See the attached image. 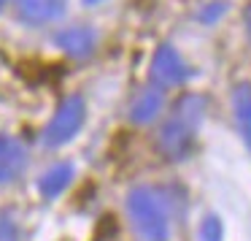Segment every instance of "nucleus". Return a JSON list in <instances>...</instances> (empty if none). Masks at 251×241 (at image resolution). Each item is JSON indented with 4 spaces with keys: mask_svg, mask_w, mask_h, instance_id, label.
<instances>
[{
    "mask_svg": "<svg viewBox=\"0 0 251 241\" xmlns=\"http://www.w3.org/2000/svg\"><path fill=\"white\" fill-rule=\"evenodd\" d=\"M30 157L27 149L11 136H0V190L11 181H17L25 174Z\"/></svg>",
    "mask_w": 251,
    "mask_h": 241,
    "instance_id": "39448f33",
    "label": "nucleus"
},
{
    "mask_svg": "<svg viewBox=\"0 0 251 241\" xmlns=\"http://www.w3.org/2000/svg\"><path fill=\"white\" fill-rule=\"evenodd\" d=\"M232 117L246 149L251 152V84L249 82H240L232 87Z\"/></svg>",
    "mask_w": 251,
    "mask_h": 241,
    "instance_id": "0eeeda50",
    "label": "nucleus"
},
{
    "mask_svg": "<svg viewBox=\"0 0 251 241\" xmlns=\"http://www.w3.org/2000/svg\"><path fill=\"white\" fill-rule=\"evenodd\" d=\"M192 76V68L181 57V52L170 44H162L151 57V79L162 87H178Z\"/></svg>",
    "mask_w": 251,
    "mask_h": 241,
    "instance_id": "20e7f679",
    "label": "nucleus"
},
{
    "mask_svg": "<svg viewBox=\"0 0 251 241\" xmlns=\"http://www.w3.org/2000/svg\"><path fill=\"white\" fill-rule=\"evenodd\" d=\"M224 239V228H222V219L216 214H208L200 225V241H222Z\"/></svg>",
    "mask_w": 251,
    "mask_h": 241,
    "instance_id": "9b49d317",
    "label": "nucleus"
},
{
    "mask_svg": "<svg viewBox=\"0 0 251 241\" xmlns=\"http://www.w3.org/2000/svg\"><path fill=\"white\" fill-rule=\"evenodd\" d=\"M87 3H98V0H87Z\"/></svg>",
    "mask_w": 251,
    "mask_h": 241,
    "instance_id": "4468645a",
    "label": "nucleus"
},
{
    "mask_svg": "<svg viewBox=\"0 0 251 241\" xmlns=\"http://www.w3.org/2000/svg\"><path fill=\"white\" fill-rule=\"evenodd\" d=\"M0 241H25L19 225L11 217H6V214L0 217Z\"/></svg>",
    "mask_w": 251,
    "mask_h": 241,
    "instance_id": "f8f14e48",
    "label": "nucleus"
},
{
    "mask_svg": "<svg viewBox=\"0 0 251 241\" xmlns=\"http://www.w3.org/2000/svg\"><path fill=\"white\" fill-rule=\"evenodd\" d=\"M54 44L60 49H65L71 57H89L95 52V44H98V35L89 28H68L62 33L54 35Z\"/></svg>",
    "mask_w": 251,
    "mask_h": 241,
    "instance_id": "6e6552de",
    "label": "nucleus"
},
{
    "mask_svg": "<svg viewBox=\"0 0 251 241\" xmlns=\"http://www.w3.org/2000/svg\"><path fill=\"white\" fill-rule=\"evenodd\" d=\"M6 3H8V0H0V11H3V6H6Z\"/></svg>",
    "mask_w": 251,
    "mask_h": 241,
    "instance_id": "ddd939ff",
    "label": "nucleus"
},
{
    "mask_svg": "<svg viewBox=\"0 0 251 241\" xmlns=\"http://www.w3.org/2000/svg\"><path fill=\"white\" fill-rule=\"evenodd\" d=\"M162 106H165L162 90H159V87H146L135 100H132V106H130V120L135 122V125H149V122H154V120L159 117Z\"/></svg>",
    "mask_w": 251,
    "mask_h": 241,
    "instance_id": "1a4fd4ad",
    "label": "nucleus"
},
{
    "mask_svg": "<svg viewBox=\"0 0 251 241\" xmlns=\"http://www.w3.org/2000/svg\"><path fill=\"white\" fill-rule=\"evenodd\" d=\"M84 117H87V103L81 95H68L60 103V109L54 111V117L49 120V125L44 127V147L57 149L62 144H68L71 138H76V133L81 130Z\"/></svg>",
    "mask_w": 251,
    "mask_h": 241,
    "instance_id": "7ed1b4c3",
    "label": "nucleus"
},
{
    "mask_svg": "<svg viewBox=\"0 0 251 241\" xmlns=\"http://www.w3.org/2000/svg\"><path fill=\"white\" fill-rule=\"evenodd\" d=\"M68 0H19L17 17L25 25H46L65 11Z\"/></svg>",
    "mask_w": 251,
    "mask_h": 241,
    "instance_id": "423d86ee",
    "label": "nucleus"
},
{
    "mask_svg": "<svg viewBox=\"0 0 251 241\" xmlns=\"http://www.w3.org/2000/svg\"><path fill=\"white\" fill-rule=\"evenodd\" d=\"M73 176H76V168H73L71 163H57V165H51V168L38 179V192H41L44 198H57L60 192L68 190V184L73 181Z\"/></svg>",
    "mask_w": 251,
    "mask_h": 241,
    "instance_id": "9d476101",
    "label": "nucleus"
},
{
    "mask_svg": "<svg viewBox=\"0 0 251 241\" xmlns=\"http://www.w3.org/2000/svg\"><path fill=\"white\" fill-rule=\"evenodd\" d=\"M125 206L138 241H170L168 203L154 187H132Z\"/></svg>",
    "mask_w": 251,
    "mask_h": 241,
    "instance_id": "f03ea898",
    "label": "nucleus"
},
{
    "mask_svg": "<svg viewBox=\"0 0 251 241\" xmlns=\"http://www.w3.org/2000/svg\"><path fill=\"white\" fill-rule=\"evenodd\" d=\"M202 117H205V98L202 95H181L157 133V149L162 152L165 160L178 163L192 152Z\"/></svg>",
    "mask_w": 251,
    "mask_h": 241,
    "instance_id": "f257e3e1",
    "label": "nucleus"
}]
</instances>
